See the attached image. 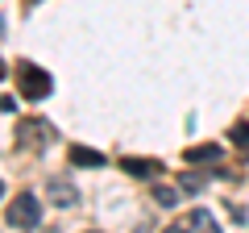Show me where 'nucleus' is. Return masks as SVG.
Listing matches in <instances>:
<instances>
[{
    "label": "nucleus",
    "instance_id": "obj_11",
    "mask_svg": "<svg viewBox=\"0 0 249 233\" xmlns=\"http://www.w3.org/2000/svg\"><path fill=\"white\" fill-rule=\"evenodd\" d=\"M162 233H191V229H187V221H178V225H170V229H162Z\"/></svg>",
    "mask_w": 249,
    "mask_h": 233
},
{
    "label": "nucleus",
    "instance_id": "obj_13",
    "mask_svg": "<svg viewBox=\"0 0 249 233\" xmlns=\"http://www.w3.org/2000/svg\"><path fill=\"white\" fill-rule=\"evenodd\" d=\"M0 196H4V183H0Z\"/></svg>",
    "mask_w": 249,
    "mask_h": 233
},
{
    "label": "nucleus",
    "instance_id": "obj_2",
    "mask_svg": "<svg viewBox=\"0 0 249 233\" xmlns=\"http://www.w3.org/2000/svg\"><path fill=\"white\" fill-rule=\"evenodd\" d=\"M17 83H21V96H25V100L50 96V75L37 71L34 63H17Z\"/></svg>",
    "mask_w": 249,
    "mask_h": 233
},
{
    "label": "nucleus",
    "instance_id": "obj_10",
    "mask_svg": "<svg viewBox=\"0 0 249 233\" xmlns=\"http://www.w3.org/2000/svg\"><path fill=\"white\" fill-rule=\"evenodd\" d=\"M232 142H237V146H249V125H237V129H232Z\"/></svg>",
    "mask_w": 249,
    "mask_h": 233
},
{
    "label": "nucleus",
    "instance_id": "obj_6",
    "mask_svg": "<svg viewBox=\"0 0 249 233\" xmlns=\"http://www.w3.org/2000/svg\"><path fill=\"white\" fill-rule=\"evenodd\" d=\"M183 162H220V146H191V150H183Z\"/></svg>",
    "mask_w": 249,
    "mask_h": 233
},
{
    "label": "nucleus",
    "instance_id": "obj_5",
    "mask_svg": "<svg viewBox=\"0 0 249 233\" xmlns=\"http://www.w3.org/2000/svg\"><path fill=\"white\" fill-rule=\"evenodd\" d=\"M187 229H191V233H220V225H216V216H212V213L196 208V213L187 216Z\"/></svg>",
    "mask_w": 249,
    "mask_h": 233
},
{
    "label": "nucleus",
    "instance_id": "obj_7",
    "mask_svg": "<svg viewBox=\"0 0 249 233\" xmlns=\"http://www.w3.org/2000/svg\"><path fill=\"white\" fill-rule=\"evenodd\" d=\"M71 162L75 167H104V154L100 150H83V146H71Z\"/></svg>",
    "mask_w": 249,
    "mask_h": 233
},
{
    "label": "nucleus",
    "instance_id": "obj_3",
    "mask_svg": "<svg viewBox=\"0 0 249 233\" xmlns=\"http://www.w3.org/2000/svg\"><path fill=\"white\" fill-rule=\"evenodd\" d=\"M50 200H54L58 208H71L75 200H79V192H75L71 179H50Z\"/></svg>",
    "mask_w": 249,
    "mask_h": 233
},
{
    "label": "nucleus",
    "instance_id": "obj_1",
    "mask_svg": "<svg viewBox=\"0 0 249 233\" xmlns=\"http://www.w3.org/2000/svg\"><path fill=\"white\" fill-rule=\"evenodd\" d=\"M37 221H42V200L34 192H25V196H17L9 204V225L13 229H34Z\"/></svg>",
    "mask_w": 249,
    "mask_h": 233
},
{
    "label": "nucleus",
    "instance_id": "obj_8",
    "mask_svg": "<svg viewBox=\"0 0 249 233\" xmlns=\"http://www.w3.org/2000/svg\"><path fill=\"white\" fill-rule=\"evenodd\" d=\"M154 200H158L162 208H175V204H178V192H175V188H158V192H154Z\"/></svg>",
    "mask_w": 249,
    "mask_h": 233
},
{
    "label": "nucleus",
    "instance_id": "obj_4",
    "mask_svg": "<svg viewBox=\"0 0 249 233\" xmlns=\"http://www.w3.org/2000/svg\"><path fill=\"white\" fill-rule=\"evenodd\" d=\"M121 167L129 171V175H142V179H154L162 171V162L158 158H121Z\"/></svg>",
    "mask_w": 249,
    "mask_h": 233
},
{
    "label": "nucleus",
    "instance_id": "obj_12",
    "mask_svg": "<svg viewBox=\"0 0 249 233\" xmlns=\"http://www.w3.org/2000/svg\"><path fill=\"white\" fill-rule=\"evenodd\" d=\"M4 75H9V67H4V63H0V79H4Z\"/></svg>",
    "mask_w": 249,
    "mask_h": 233
},
{
    "label": "nucleus",
    "instance_id": "obj_9",
    "mask_svg": "<svg viewBox=\"0 0 249 233\" xmlns=\"http://www.w3.org/2000/svg\"><path fill=\"white\" fill-rule=\"evenodd\" d=\"M183 188L187 192H199V188H204V175H183Z\"/></svg>",
    "mask_w": 249,
    "mask_h": 233
}]
</instances>
